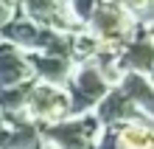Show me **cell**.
Segmentation results:
<instances>
[{
  "label": "cell",
  "instance_id": "12",
  "mask_svg": "<svg viewBox=\"0 0 154 149\" xmlns=\"http://www.w3.org/2000/svg\"><path fill=\"white\" fill-rule=\"evenodd\" d=\"M14 14H17V8L8 3V0H0V28H3L6 23L14 20Z\"/></svg>",
  "mask_w": 154,
  "mask_h": 149
},
{
  "label": "cell",
  "instance_id": "9",
  "mask_svg": "<svg viewBox=\"0 0 154 149\" xmlns=\"http://www.w3.org/2000/svg\"><path fill=\"white\" fill-rule=\"evenodd\" d=\"M118 65L121 73H140V76H151V28L146 23L137 25L132 42H126L121 53H118Z\"/></svg>",
  "mask_w": 154,
  "mask_h": 149
},
{
  "label": "cell",
  "instance_id": "6",
  "mask_svg": "<svg viewBox=\"0 0 154 149\" xmlns=\"http://www.w3.org/2000/svg\"><path fill=\"white\" fill-rule=\"evenodd\" d=\"M95 121L101 124L104 129L109 127H118V124H126V121H151V115H146L140 110V104L134 101L129 93H126L121 85H112V90L98 101V107L93 110Z\"/></svg>",
  "mask_w": 154,
  "mask_h": 149
},
{
  "label": "cell",
  "instance_id": "7",
  "mask_svg": "<svg viewBox=\"0 0 154 149\" xmlns=\"http://www.w3.org/2000/svg\"><path fill=\"white\" fill-rule=\"evenodd\" d=\"M95 149H154L151 121H126L104 129Z\"/></svg>",
  "mask_w": 154,
  "mask_h": 149
},
{
  "label": "cell",
  "instance_id": "11",
  "mask_svg": "<svg viewBox=\"0 0 154 149\" xmlns=\"http://www.w3.org/2000/svg\"><path fill=\"white\" fill-rule=\"evenodd\" d=\"M118 3H121L140 25L143 23H146V25L151 23V0H118Z\"/></svg>",
  "mask_w": 154,
  "mask_h": 149
},
{
  "label": "cell",
  "instance_id": "3",
  "mask_svg": "<svg viewBox=\"0 0 154 149\" xmlns=\"http://www.w3.org/2000/svg\"><path fill=\"white\" fill-rule=\"evenodd\" d=\"M23 118L31 121L39 129L70 118V101H67L65 87L45 85V82H31L25 104H23Z\"/></svg>",
  "mask_w": 154,
  "mask_h": 149
},
{
  "label": "cell",
  "instance_id": "10",
  "mask_svg": "<svg viewBox=\"0 0 154 149\" xmlns=\"http://www.w3.org/2000/svg\"><path fill=\"white\" fill-rule=\"evenodd\" d=\"M28 62L34 70V79L56 87H65L76 68V62L70 57H51V53H28Z\"/></svg>",
  "mask_w": 154,
  "mask_h": 149
},
{
  "label": "cell",
  "instance_id": "5",
  "mask_svg": "<svg viewBox=\"0 0 154 149\" xmlns=\"http://www.w3.org/2000/svg\"><path fill=\"white\" fill-rule=\"evenodd\" d=\"M8 3L20 11V17H25L39 28H51L59 34H76L84 28L73 17L67 0H8Z\"/></svg>",
  "mask_w": 154,
  "mask_h": 149
},
{
  "label": "cell",
  "instance_id": "2",
  "mask_svg": "<svg viewBox=\"0 0 154 149\" xmlns=\"http://www.w3.org/2000/svg\"><path fill=\"white\" fill-rule=\"evenodd\" d=\"M112 90V82L104 76L101 70L95 68L93 62H81L73 68L65 93H67V101H70V115H87L98 107L106 93Z\"/></svg>",
  "mask_w": 154,
  "mask_h": 149
},
{
  "label": "cell",
  "instance_id": "1",
  "mask_svg": "<svg viewBox=\"0 0 154 149\" xmlns=\"http://www.w3.org/2000/svg\"><path fill=\"white\" fill-rule=\"evenodd\" d=\"M137 25H140V23L126 11L118 0H101V3L93 8V14L87 17L84 31L93 37L101 48L121 51L126 42L134 40Z\"/></svg>",
  "mask_w": 154,
  "mask_h": 149
},
{
  "label": "cell",
  "instance_id": "8",
  "mask_svg": "<svg viewBox=\"0 0 154 149\" xmlns=\"http://www.w3.org/2000/svg\"><path fill=\"white\" fill-rule=\"evenodd\" d=\"M28 82H37L34 70H31V62H28V53L14 48L11 42L0 40V93L23 87Z\"/></svg>",
  "mask_w": 154,
  "mask_h": 149
},
{
  "label": "cell",
  "instance_id": "4",
  "mask_svg": "<svg viewBox=\"0 0 154 149\" xmlns=\"http://www.w3.org/2000/svg\"><path fill=\"white\" fill-rule=\"evenodd\" d=\"M101 132H104V127L95 121L93 113H87V115H70L59 124L42 127L39 138L56 149H95Z\"/></svg>",
  "mask_w": 154,
  "mask_h": 149
}]
</instances>
